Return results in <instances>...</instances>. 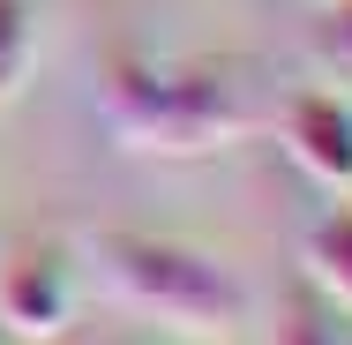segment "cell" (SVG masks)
<instances>
[{"mask_svg": "<svg viewBox=\"0 0 352 345\" xmlns=\"http://www.w3.org/2000/svg\"><path fill=\"white\" fill-rule=\"evenodd\" d=\"M105 128L150 158H203L255 128V83L232 61H150L135 45H113L98 75Z\"/></svg>", "mask_w": 352, "mask_h": 345, "instance_id": "6da1fadb", "label": "cell"}, {"mask_svg": "<svg viewBox=\"0 0 352 345\" xmlns=\"http://www.w3.org/2000/svg\"><path fill=\"white\" fill-rule=\"evenodd\" d=\"M98 278L135 300L142 315L188 331V338H232L248 323V285L232 278V263H217L203 248L173 240V233H142V225H98L90 240Z\"/></svg>", "mask_w": 352, "mask_h": 345, "instance_id": "7a4b0ae2", "label": "cell"}, {"mask_svg": "<svg viewBox=\"0 0 352 345\" xmlns=\"http://www.w3.org/2000/svg\"><path fill=\"white\" fill-rule=\"evenodd\" d=\"M75 323V255L68 240H15L0 255V331L60 338Z\"/></svg>", "mask_w": 352, "mask_h": 345, "instance_id": "3957f363", "label": "cell"}, {"mask_svg": "<svg viewBox=\"0 0 352 345\" xmlns=\"http://www.w3.org/2000/svg\"><path fill=\"white\" fill-rule=\"evenodd\" d=\"M285 150L307 180L352 188V98L338 90H300L285 98Z\"/></svg>", "mask_w": 352, "mask_h": 345, "instance_id": "277c9868", "label": "cell"}, {"mask_svg": "<svg viewBox=\"0 0 352 345\" xmlns=\"http://www.w3.org/2000/svg\"><path fill=\"white\" fill-rule=\"evenodd\" d=\"M300 263H307V285L352 315V210H322V218L307 225Z\"/></svg>", "mask_w": 352, "mask_h": 345, "instance_id": "5b68a950", "label": "cell"}, {"mask_svg": "<svg viewBox=\"0 0 352 345\" xmlns=\"http://www.w3.org/2000/svg\"><path fill=\"white\" fill-rule=\"evenodd\" d=\"M30 61H38V8L30 0H0V105L23 98Z\"/></svg>", "mask_w": 352, "mask_h": 345, "instance_id": "8992f818", "label": "cell"}, {"mask_svg": "<svg viewBox=\"0 0 352 345\" xmlns=\"http://www.w3.org/2000/svg\"><path fill=\"white\" fill-rule=\"evenodd\" d=\"M278 345H352V315L338 300H322L315 285H300L285 323H278Z\"/></svg>", "mask_w": 352, "mask_h": 345, "instance_id": "52a82bcc", "label": "cell"}, {"mask_svg": "<svg viewBox=\"0 0 352 345\" xmlns=\"http://www.w3.org/2000/svg\"><path fill=\"white\" fill-rule=\"evenodd\" d=\"M307 45H315V61H330V68H352V0H330V8L315 15Z\"/></svg>", "mask_w": 352, "mask_h": 345, "instance_id": "ba28073f", "label": "cell"}, {"mask_svg": "<svg viewBox=\"0 0 352 345\" xmlns=\"http://www.w3.org/2000/svg\"><path fill=\"white\" fill-rule=\"evenodd\" d=\"M0 345H15V338H8V331H0Z\"/></svg>", "mask_w": 352, "mask_h": 345, "instance_id": "9c48e42d", "label": "cell"}]
</instances>
